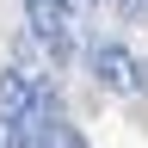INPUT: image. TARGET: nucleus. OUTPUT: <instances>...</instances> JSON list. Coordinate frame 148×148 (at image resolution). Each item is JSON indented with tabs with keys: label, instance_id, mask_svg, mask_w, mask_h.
<instances>
[{
	"label": "nucleus",
	"instance_id": "f257e3e1",
	"mask_svg": "<svg viewBox=\"0 0 148 148\" xmlns=\"http://www.w3.org/2000/svg\"><path fill=\"white\" fill-rule=\"evenodd\" d=\"M86 68H92V80H99L105 92H117V99L148 92V62L130 43H117V37H92L86 43Z\"/></svg>",
	"mask_w": 148,
	"mask_h": 148
},
{
	"label": "nucleus",
	"instance_id": "f03ea898",
	"mask_svg": "<svg viewBox=\"0 0 148 148\" xmlns=\"http://www.w3.org/2000/svg\"><path fill=\"white\" fill-rule=\"evenodd\" d=\"M37 92H43V80H37V74H25V68H0V130L31 123Z\"/></svg>",
	"mask_w": 148,
	"mask_h": 148
},
{
	"label": "nucleus",
	"instance_id": "7ed1b4c3",
	"mask_svg": "<svg viewBox=\"0 0 148 148\" xmlns=\"http://www.w3.org/2000/svg\"><path fill=\"white\" fill-rule=\"evenodd\" d=\"M117 12H123V18H142V12H148V0H117Z\"/></svg>",
	"mask_w": 148,
	"mask_h": 148
}]
</instances>
